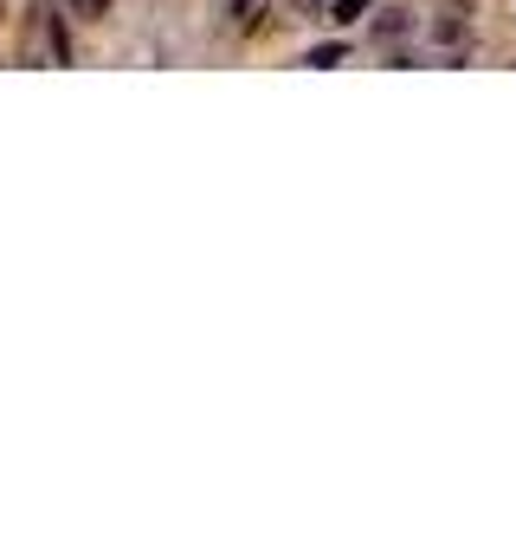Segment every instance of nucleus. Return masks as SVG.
<instances>
[{
	"mask_svg": "<svg viewBox=\"0 0 516 555\" xmlns=\"http://www.w3.org/2000/svg\"><path fill=\"white\" fill-rule=\"evenodd\" d=\"M362 7H369V0H336V20H343V26H356V20H362Z\"/></svg>",
	"mask_w": 516,
	"mask_h": 555,
	"instance_id": "nucleus-1",
	"label": "nucleus"
},
{
	"mask_svg": "<svg viewBox=\"0 0 516 555\" xmlns=\"http://www.w3.org/2000/svg\"><path fill=\"white\" fill-rule=\"evenodd\" d=\"M72 7H85V13H104V7H111V0H72Z\"/></svg>",
	"mask_w": 516,
	"mask_h": 555,
	"instance_id": "nucleus-2",
	"label": "nucleus"
}]
</instances>
